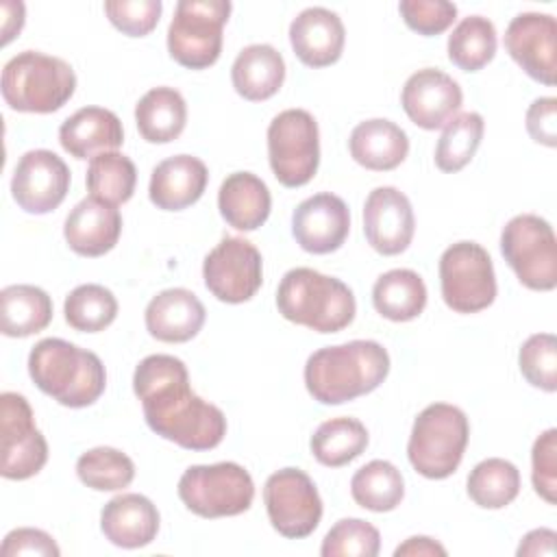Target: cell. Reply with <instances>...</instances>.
Segmentation results:
<instances>
[{
  "mask_svg": "<svg viewBox=\"0 0 557 557\" xmlns=\"http://www.w3.org/2000/svg\"><path fill=\"white\" fill-rule=\"evenodd\" d=\"M70 181L72 174L65 161L52 150L37 148L20 157L11 178V194L20 209L44 215L65 200Z\"/></svg>",
  "mask_w": 557,
  "mask_h": 557,
  "instance_id": "15",
  "label": "cell"
},
{
  "mask_svg": "<svg viewBox=\"0 0 557 557\" xmlns=\"http://www.w3.org/2000/svg\"><path fill=\"white\" fill-rule=\"evenodd\" d=\"M394 555L396 557H405V555H411V557H416V555H446V548L440 544V542H435L433 537H426V535H413V537H409V540H405L396 550H394Z\"/></svg>",
  "mask_w": 557,
  "mask_h": 557,
  "instance_id": "48",
  "label": "cell"
},
{
  "mask_svg": "<svg viewBox=\"0 0 557 557\" xmlns=\"http://www.w3.org/2000/svg\"><path fill=\"white\" fill-rule=\"evenodd\" d=\"M527 133L533 141L555 148L557 146V98L544 96L527 109Z\"/></svg>",
  "mask_w": 557,
  "mask_h": 557,
  "instance_id": "46",
  "label": "cell"
},
{
  "mask_svg": "<svg viewBox=\"0 0 557 557\" xmlns=\"http://www.w3.org/2000/svg\"><path fill=\"white\" fill-rule=\"evenodd\" d=\"M350 157L372 172H389L398 168L409 152L407 133L385 117L359 122L348 139Z\"/></svg>",
  "mask_w": 557,
  "mask_h": 557,
  "instance_id": "26",
  "label": "cell"
},
{
  "mask_svg": "<svg viewBox=\"0 0 557 557\" xmlns=\"http://www.w3.org/2000/svg\"><path fill=\"white\" fill-rule=\"evenodd\" d=\"M276 307L285 320L315 333H337L357 313L352 289L339 278L311 268L285 272L276 289Z\"/></svg>",
  "mask_w": 557,
  "mask_h": 557,
  "instance_id": "4",
  "label": "cell"
},
{
  "mask_svg": "<svg viewBox=\"0 0 557 557\" xmlns=\"http://www.w3.org/2000/svg\"><path fill=\"white\" fill-rule=\"evenodd\" d=\"M231 81L235 91L250 102L272 98L285 81V61L270 44L246 46L233 61Z\"/></svg>",
  "mask_w": 557,
  "mask_h": 557,
  "instance_id": "28",
  "label": "cell"
},
{
  "mask_svg": "<svg viewBox=\"0 0 557 557\" xmlns=\"http://www.w3.org/2000/svg\"><path fill=\"white\" fill-rule=\"evenodd\" d=\"M76 474L81 483L96 492H117L133 483L135 463L117 448L96 446L78 457Z\"/></svg>",
  "mask_w": 557,
  "mask_h": 557,
  "instance_id": "39",
  "label": "cell"
},
{
  "mask_svg": "<svg viewBox=\"0 0 557 557\" xmlns=\"http://www.w3.org/2000/svg\"><path fill=\"white\" fill-rule=\"evenodd\" d=\"M350 494L352 500L368 511H392L405 496V479L394 463L372 459L352 474Z\"/></svg>",
  "mask_w": 557,
  "mask_h": 557,
  "instance_id": "33",
  "label": "cell"
},
{
  "mask_svg": "<svg viewBox=\"0 0 557 557\" xmlns=\"http://www.w3.org/2000/svg\"><path fill=\"white\" fill-rule=\"evenodd\" d=\"M555 531L553 529H533L529 531L520 546H518V555L520 557H537V555H555Z\"/></svg>",
  "mask_w": 557,
  "mask_h": 557,
  "instance_id": "47",
  "label": "cell"
},
{
  "mask_svg": "<svg viewBox=\"0 0 557 557\" xmlns=\"http://www.w3.org/2000/svg\"><path fill=\"white\" fill-rule=\"evenodd\" d=\"M263 503L274 531L289 540L311 535L322 518V498L311 476L298 468H283L268 476Z\"/></svg>",
  "mask_w": 557,
  "mask_h": 557,
  "instance_id": "12",
  "label": "cell"
},
{
  "mask_svg": "<svg viewBox=\"0 0 557 557\" xmlns=\"http://www.w3.org/2000/svg\"><path fill=\"white\" fill-rule=\"evenodd\" d=\"M133 392L150 431L181 448L211 450L226 435L222 409L189 387L187 368L178 357H144L133 374Z\"/></svg>",
  "mask_w": 557,
  "mask_h": 557,
  "instance_id": "1",
  "label": "cell"
},
{
  "mask_svg": "<svg viewBox=\"0 0 557 557\" xmlns=\"http://www.w3.org/2000/svg\"><path fill=\"white\" fill-rule=\"evenodd\" d=\"M389 374V355L374 339H352L315 350L305 363V385L313 400L342 405L374 392Z\"/></svg>",
  "mask_w": 557,
  "mask_h": 557,
  "instance_id": "2",
  "label": "cell"
},
{
  "mask_svg": "<svg viewBox=\"0 0 557 557\" xmlns=\"http://www.w3.org/2000/svg\"><path fill=\"white\" fill-rule=\"evenodd\" d=\"M209 183L207 165L191 154H174L154 165L148 196L161 211H183L200 200Z\"/></svg>",
  "mask_w": 557,
  "mask_h": 557,
  "instance_id": "22",
  "label": "cell"
},
{
  "mask_svg": "<svg viewBox=\"0 0 557 557\" xmlns=\"http://www.w3.org/2000/svg\"><path fill=\"white\" fill-rule=\"evenodd\" d=\"M379 550V529L361 518L337 520L320 546L322 557H376Z\"/></svg>",
  "mask_w": 557,
  "mask_h": 557,
  "instance_id": "40",
  "label": "cell"
},
{
  "mask_svg": "<svg viewBox=\"0 0 557 557\" xmlns=\"http://www.w3.org/2000/svg\"><path fill=\"white\" fill-rule=\"evenodd\" d=\"M0 89L13 111L54 113L74 96L76 74L59 57L24 50L4 63Z\"/></svg>",
  "mask_w": 557,
  "mask_h": 557,
  "instance_id": "5",
  "label": "cell"
},
{
  "mask_svg": "<svg viewBox=\"0 0 557 557\" xmlns=\"http://www.w3.org/2000/svg\"><path fill=\"white\" fill-rule=\"evenodd\" d=\"M2 555L4 557H15V555H39V557H59L61 550L52 535H48L41 529H13L7 533L2 542Z\"/></svg>",
  "mask_w": 557,
  "mask_h": 557,
  "instance_id": "45",
  "label": "cell"
},
{
  "mask_svg": "<svg viewBox=\"0 0 557 557\" xmlns=\"http://www.w3.org/2000/svg\"><path fill=\"white\" fill-rule=\"evenodd\" d=\"M440 287L446 307L476 313L496 298V274L490 252L476 242H457L440 257Z\"/></svg>",
  "mask_w": 557,
  "mask_h": 557,
  "instance_id": "11",
  "label": "cell"
},
{
  "mask_svg": "<svg viewBox=\"0 0 557 557\" xmlns=\"http://www.w3.org/2000/svg\"><path fill=\"white\" fill-rule=\"evenodd\" d=\"M268 161L283 187L307 185L320 165V131L305 109H285L268 126Z\"/></svg>",
  "mask_w": 557,
  "mask_h": 557,
  "instance_id": "10",
  "label": "cell"
},
{
  "mask_svg": "<svg viewBox=\"0 0 557 557\" xmlns=\"http://www.w3.org/2000/svg\"><path fill=\"white\" fill-rule=\"evenodd\" d=\"M65 322L74 331L98 333L113 324L117 315V298L111 289L98 283H85L74 287L63 302Z\"/></svg>",
  "mask_w": 557,
  "mask_h": 557,
  "instance_id": "37",
  "label": "cell"
},
{
  "mask_svg": "<svg viewBox=\"0 0 557 557\" xmlns=\"http://www.w3.org/2000/svg\"><path fill=\"white\" fill-rule=\"evenodd\" d=\"M207 289L222 302L250 300L263 283V259L255 244L244 237H224L202 263Z\"/></svg>",
  "mask_w": 557,
  "mask_h": 557,
  "instance_id": "14",
  "label": "cell"
},
{
  "mask_svg": "<svg viewBox=\"0 0 557 557\" xmlns=\"http://www.w3.org/2000/svg\"><path fill=\"white\" fill-rule=\"evenodd\" d=\"M372 305L392 322H409L426 307V285L413 270H389L376 278L372 287Z\"/></svg>",
  "mask_w": 557,
  "mask_h": 557,
  "instance_id": "31",
  "label": "cell"
},
{
  "mask_svg": "<svg viewBox=\"0 0 557 557\" xmlns=\"http://www.w3.org/2000/svg\"><path fill=\"white\" fill-rule=\"evenodd\" d=\"M161 0H107L104 13L109 22L128 37H146L159 24Z\"/></svg>",
  "mask_w": 557,
  "mask_h": 557,
  "instance_id": "42",
  "label": "cell"
},
{
  "mask_svg": "<svg viewBox=\"0 0 557 557\" xmlns=\"http://www.w3.org/2000/svg\"><path fill=\"white\" fill-rule=\"evenodd\" d=\"M500 252L524 287L535 292L555 289L557 239L544 218L535 213L511 218L500 233Z\"/></svg>",
  "mask_w": 557,
  "mask_h": 557,
  "instance_id": "9",
  "label": "cell"
},
{
  "mask_svg": "<svg viewBox=\"0 0 557 557\" xmlns=\"http://www.w3.org/2000/svg\"><path fill=\"white\" fill-rule=\"evenodd\" d=\"M485 122L481 113L468 111L455 115L442 131V137L435 146V165L442 172L463 170L479 150L483 139Z\"/></svg>",
  "mask_w": 557,
  "mask_h": 557,
  "instance_id": "38",
  "label": "cell"
},
{
  "mask_svg": "<svg viewBox=\"0 0 557 557\" xmlns=\"http://www.w3.org/2000/svg\"><path fill=\"white\" fill-rule=\"evenodd\" d=\"M85 183L89 196L117 207L131 200L137 183V170L126 154L109 150L89 159Z\"/></svg>",
  "mask_w": 557,
  "mask_h": 557,
  "instance_id": "36",
  "label": "cell"
},
{
  "mask_svg": "<svg viewBox=\"0 0 557 557\" xmlns=\"http://www.w3.org/2000/svg\"><path fill=\"white\" fill-rule=\"evenodd\" d=\"M228 0H181L168 26V52L187 70H205L220 59Z\"/></svg>",
  "mask_w": 557,
  "mask_h": 557,
  "instance_id": "8",
  "label": "cell"
},
{
  "mask_svg": "<svg viewBox=\"0 0 557 557\" xmlns=\"http://www.w3.org/2000/svg\"><path fill=\"white\" fill-rule=\"evenodd\" d=\"M52 320V298L35 285H9L0 292V329L7 337H28Z\"/></svg>",
  "mask_w": 557,
  "mask_h": 557,
  "instance_id": "30",
  "label": "cell"
},
{
  "mask_svg": "<svg viewBox=\"0 0 557 557\" xmlns=\"http://www.w3.org/2000/svg\"><path fill=\"white\" fill-rule=\"evenodd\" d=\"M28 374L44 394L70 409L94 405L107 387L100 357L61 337H46L33 346Z\"/></svg>",
  "mask_w": 557,
  "mask_h": 557,
  "instance_id": "3",
  "label": "cell"
},
{
  "mask_svg": "<svg viewBox=\"0 0 557 557\" xmlns=\"http://www.w3.org/2000/svg\"><path fill=\"white\" fill-rule=\"evenodd\" d=\"M468 437L466 413L455 405L433 403L413 420L407 444L409 463L426 479H446L459 468Z\"/></svg>",
  "mask_w": 557,
  "mask_h": 557,
  "instance_id": "6",
  "label": "cell"
},
{
  "mask_svg": "<svg viewBox=\"0 0 557 557\" xmlns=\"http://www.w3.org/2000/svg\"><path fill=\"white\" fill-rule=\"evenodd\" d=\"M531 481L535 492L548 503H557V429H546L531 450Z\"/></svg>",
  "mask_w": 557,
  "mask_h": 557,
  "instance_id": "44",
  "label": "cell"
},
{
  "mask_svg": "<svg viewBox=\"0 0 557 557\" xmlns=\"http://www.w3.org/2000/svg\"><path fill=\"white\" fill-rule=\"evenodd\" d=\"M368 429L357 418L324 420L311 435V455L326 468H342L368 448Z\"/></svg>",
  "mask_w": 557,
  "mask_h": 557,
  "instance_id": "32",
  "label": "cell"
},
{
  "mask_svg": "<svg viewBox=\"0 0 557 557\" xmlns=\"http://www.w3.org/2000/svg\"><path fill=\"white\" fill-rule=\"evenodd\" d=\"M135 124L150 144L174 141L187 124V104L174 87H152L135 104Z\"/></svg>",
  "mask_w": 557,
  "mask_h": 557,
  "instance_id": "29",
  "label": "cell"
},
{
  "mask_svg": "<svg viewBox=\"0 0 557 557\" xmlns=\"http://www.w3.org/2000/svg\"><path fill=\"white\" fill-rule=\"evenodd\" d=\"M178 498L200 518L239 516L252 505L255 483L235 461L189 466L178 479Z\"/></svg>",
  "mask_w": 557,
  "mask_h": 557,
  "instance_id": "7",
  "label": "cell"
},
{
  "mask_svg": "<svg viewBox=\"0 0 557 557\" xmlns=\"http://www.w3.org/2000/svg\"><path fill=\"white\" fill-rule=\"evenodd\" d=\"M294 54L309 67H326L339 61L346 44L342 17L324 7L300 11L289 24Z\"/></svg>",
  "mask_w": 557,
  "mask_h": 557,
  "instance_id": "20",
  "label": "cell"
},
{
  "mask_svg": "<svg viewBox=\"0 0 557 557\" xmlns=\"http://www.w3.org/2000/svg\"><path fill=\"white\" fill-rule=\"evenodd\" d=\"M59 141L74 159H94L124 144L120 117L104 107H83L59 128Z\"/></svg>",
  "mask_w": 557,
  "mask_h": 557,
  "instance_id": "25",
  "label": "cell"
},
{
  "mask_svg": "<svg viewBox=\"0 0 557 557\" xmlns=\"http://www.w3.org/2000/svg\"><path fill=\"white\" fill-rule=\"evenodd\" d=\"M468 496L483 509H503L520 492L518 468L500 457L479 461L468 474Z\"/></svg>",
  "mask_w": 557,
  "mask_h": 557,
  "instance_id": "35",
  "label": "cell"
},
{
  "mask_svg": "<svg viewBox=\"0 0 557 557\" xmlns=\"http://www.w3.org/2000/svg\"><path fill=\"white\" fill-rule=\"evenodd\" d=\"M416 231V218L409 198L389 185L368 194L363 205V233L368 244L385 257L409 248Z\"/></svg>",
  "mask_w": 557,
  "mask_h": 557,
  "instance_id": "17",
  "label": "cell"
},
{
  "mask_svg": "<svg viewBox=\"0 0 557 557\" xmlns=\"http://www.w3.org/2000/svg\"><path fill=\"white\" fill-rule=\"evenodd\" d=\"M461 102L463 94L459 83L435 67L413 72L400 94V104L407 117L424 131L446 126L459 111Z\"/></svg>",
  "mask_w": 557,
  "mask_h": 557,
  "instance_id": "19",
  "label": "cell"
},
{
  "mask_svg": "<svg viewBox=\"0 0 557 557\" xmlns=\"http://www.w3.org/2000/svg\"><path fill=\"white\" fill-rule=\"evenodd\" d=\"M350 231L348 205L322 191L302 200L292 213V235L296 244L311 255H329L344 246Z\"/></svg>",
  "mask_w": 557,
  "mask_h": 557,
  "instance_id": "18",
  "label": "cell"
},
{
  "mask_svg": "<svg viewBox=\"0 0 557 557\" xmlns=\"http://www.w3.org/2000/svg\"><path fill=\"white\" fill-rule=\"evenodd\" d=\"M207 311L200 298L185 287H170L152 296L144 320L148 333L165 344H183L196 337L205 324Z\"/></svg>",
  "mask_w": 557,
  "mask_h": 557,
  "instance_id": "23",
  "label": "cell"
},
{
  "mask_svg": "<svg viewBox=\"0 0 557 557\" xmlns=\"http://www.w3.org/2000/svg\"><path fill=\"white\" fill-rule=\"evenodd\" d=\"M518 363L529 385L544 392L557 389V339L553 333H535L527 337L520 346Z\"/></svg>",
  "mask_w": 557,
  "mask_h": 557,
  "instance_id": "41",
  "label": "cell"
},
{
  "mask_svg": "<svg viewBox=\"0 0 557 557\" xmlns=\"http://www.w3.org/2000/svg\"><path fill=\"white\" fill-rule=\"evenodd\" d=\"M0 474L11 481L35 476L48 461V442L35 426L28 400L17 392L0 396Z\"/></svg>",
  "mask_w": 557,
  "mask_h": 557,
  "instance_id": "13",
  "label": "cell"
},
{
  "mask_svg": "<svg viewBox=\"0 0 557 557\" xmlns=\"http://www.w3.org/2000/svg\"><path fill=\"white\" fill-rule=\"evenodd\" d=\"M159 511L144 494H120L100 511L104 537L120 548L148 546L159 533Z\"/></svg>",
  "mask_w": 557,
  "mask_h": 557,
  "instance_id": "24",
  "label": "cell"
},
{
  "mask_svg": "<svg viewBox=\"0 0 557 557\" xmlns=\"http://www.w3.org/2000/svg\"><path fill=\"white\" fill-rule=\"evenodd\" d=\"M122 233V215L115 205L100 198H83L65 218L63 237L81 257H102L115 248Z\"/></svg>",
  "mask_w": 557,
  "mask_h": 557,
  "instance_id": "21",
  "label": "cell"
},
{
  "mask_svg": "<svg viewBox=\"0 0 557 557\" xmlns=\"http://www.w3.org/2000/svg\"><path fill=\"white\" fill-rule=\"evenodd\" d=\"M218 209L228 226L237 231H257L270 218L272 196L257 174L233 172L220 185Z\"/></svg>",
  "mask_w": 557,
  "mask_h": 557,
  "instance_id": "27",
  "label": "cell"
},
{
  "mask_svg": "<svg viewBox=\"0 0 557 557\" xmlns=\"http://www.w3.org/2000/svg\"><path fill=\"white\" fill-rule=\"evenodd\" d=\"M505 50L533 81L555 85L557 22L553 15L535 11L516 15L505 30Z\"/></svg>",
  "mask_w": 557,
  "mask_h": 557,
  "instance_id": "16",
  "label": "cell"
},
{
  "mask_svg": "<svg viewBox=\"0 0 557 557\" xmlns=\"http://www.w3.org/2000/svg\"><path fill=\"white\" fill-rule=\"evenodd\" d=\"M496 28L483 15L463 17L448 35V59L463 72H479L496 54Z\"/></svg>",
  "mask_w": 557,
  "mask_h": 557,
  "instance_id": "34",
  "label": "cell"
},
{
  "mask_svg": "<svg viewBox=\"0 0 557 557\" xmlns=\"http://www.w3.org/2000/svg\"><path fill=\"white\" fill-rule=\"evenodd\" d=\"M398 11L405 24L424 37L444 33L457 17V7L448 0H403Z\"/></svg>",
  "mask_w": 557,
  "mask_h": 557,
  "instance_id": "43",
  "label": "cell"
}]
</instances>
